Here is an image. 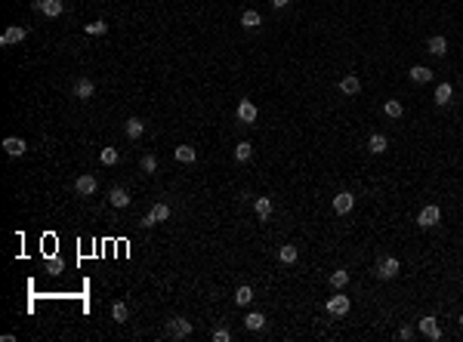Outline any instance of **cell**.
Returning <instances> with one entry per match:
<instances>
[{
  "mask_svg": "<svg viewBox=\"0 0 463 342\" xmlns=\"http://www.w3.org/2000/svg\"><path fill=\"white\" fill-rule=\"evenodd\" d=\"M34 13H44V16H50V19H59L62 13H65V4L62 0H34Z\"/></svg>",
  "mask_w": 463,
  "mask_h": 342,
  "instance_id": "obj_1",
  "label": "cell"
},
{
  "mask_svg": "<svg viewBox=\"0 0 463 342\" xmlns=\"http://www.w3.org/2000/svg\"><path fill=\"white\" fill-rule=\"evenodd\" d=\"M188 336H191V321H185V318L167 321V339H188Z\"/></svg>",
  "mask_w": 463,
  "mask_h": 342,
  "instance_id": "obj_2",
  "label": "cell"
},
{
  "mask_svg": "<svg viewBox=\"0 0 463 342\" xmlns=\"http://www.w3.org/2000/svg\"><path fill=\"white\" fill-rule=\"evenodd\" d=\"M399 269H402L399 259H395V256H386V259H380V262H377V278L389 281V278H395V275H399Z\"/></svg>",
  "mask_w": 463,
  "mask_h": 342,
  "instance_id": "obj_3",
  "label": "cell"
},
{
  "mask_svg": "<svg viewBox=\"0 0 463 342\" xmlns=\"http://www.w3.org/2000/svg\"><path fill=\"white\" fill-rule=\"evenodd\" d=\"M167 219H170V207H167V204H154V207H151V213L142 219V225H145V228H151V225L167 222Z\"/></svg>",
  "mask_w": 463,
  "mask_h": 342,
  "instance_id": "obj_4",
  "label": "cell"
},
{
  "mask_svg": "<svg viewBox=\"0 0 463 342\" xmlns=\"http://www.w3.org/2000/svg\"><path fill=\"white\" fill-rule=\"evenodd\" d=\"M439 219H442V210H439L436 204H429V207H423V210H420L417 225H423V228H433V225H439Z\"/></svg>",
  "mask_w": 463,
  "mask_h": 342,
  "instance_id": "obj_5",
  "label": "cell"
},
{
  "mask_svg": "<svg viewBox=\"0 0 463 342\" xmlns=\"http://www.w3.org/2000/svg\"><path fill=\"white\" fill-rule=\"evenodd\" d=\"M25 37H28V31H25L22 25H10V28L4 31V37H0V44H4V47H13V44H22Z\"/></svg>",
  "mask_w": 463,
  "mask_h": 342,
  "instance_id": "obj_6",
  "label": "cell"
},
{
  "mask_svg": "<svg viewBox=\"0 0 463 342\" xmlns=\"http://www.w3.org/2000/svg\"><path fill=\"white\" fill-rule=\"evenodd\" d=\"M96 188H99V182H96L93 176H77V182H74V192L81 195V198H90V195H96Z\"/></svg>",
  "mask_w": 463,
  "mask_h": 342,
  "instance_id": "obj_7",
  "label": "cell"
},
{
  "mask_svg": "<svg viewBox=\"0 0 463 342\" xmlns=\"http://www.w3.org/2000/svg\"><path fill=\"white\" fill-rule=\"evenodd\" d=\"M327 312H330L334 318H343L346 312H349V296H343V293L330 296V302H327Z\"/></svg>",
  "mask_w": 463,
  "mask_h": 342,
  "instance_id": "obj_8",
  "label": "cell"
},
{
  "mask_svg": "<svg viewBox=\"0 0 463 342\" xmlns=\"http://www.w3.org/2000/svg\"><path fill=\"white\" fill-rule=\"evenodd\" d=\"M4 151L10 158H22L25 151H28V145H25V139H19V136H7L4 139Z\"/></svg>",
  "mask_w": 463,
  "mask_h": 342,
  "instance_id": "obj_9",
  "label": "cell"
},
{
  "mask_svg": "<svg viewBox=\"0 0 463 342\" xmlns=\"http://www.w3.org/2000/svg\"><path fill=\"white\" fill-rule=\"evenodd\" d=\"M340 93L343 96H358L361 93V81L355 78V74H346V78L340 81Z\"/></svg>",
  "mask_w": 463,
  "mask_h": 342,
  "instance_id": "obj_10",
  "label": "cell"
},
{
  "mask_svg": "<svg viewBox=\"0 0 463 342\" xmlns=\"http://www.w3.org/2000/svg\"><path fill=\"white\" fill-rule=\"evenodd\" d=\"M256 105L250 102V99H241V105H238V121H244V124H253L256 121Z\"/></svg>",
  "mask_w": 463,
  "mask_h": 342,
  "instance_id": "obj_11",
  "label": "cell"
},
{
  "mask_svg": "<svg viewBox=\"0 0 463 342\" xmlns=\"http://www.w3.org/2000/svg\"><path fill=\"white\" fill-rule=\"evenodd\" d=\"M420 333H423V336H429V339H442V330H439V324H436V318H433V315L420 318Z\"/></svg>",
  "mask_w": 463,
  "mask_h": 342,
  "instance_id": "obj_12",
  "label": "cell"
},
{
  "mask_svg": "<svg viewBox=\"0 0 463 342\" xmlns=\"http://www.w3.org/2000/svg\"><path fill=\"white\" fill-rule=\"evenodd\" d=\"M108 204H111V207H118V210L130 207V195H127V188H111V192H108Z\"/></svg>",
  "mask_w": 463,
  "mask_h": 342,
  "instance_id": "obj_13",
  "label": "cell"
},
{
  "mask_svg": "<svg viewBox=\"0 0 463 342\" xmlns=\"http://www.w3.org/2000/svg\"><path fill=\"white\" fill-rule=\"evenodd\" d=\"M173 158L179 161V164H195V158H198V151L191 148V145H176L173 148Z\"/></svg>",
  "mask_w": 463,
  "mask_h": 342,
  "instance_id": "obj_14",
  "label": "cell"
},
{
  "mask_svg": "<svg viewBox=\"0 0 463 342\" xmlns=\"http://www.w3.org/2000/svg\"><path fill=\"white\" fill-rule=\"evenodd\" d=\"M352 204H355V198H352L349 192H340V195L334 198V210H337L340 216H346V213H349V210H352Z\"/></svg>",
  "mask_w": 463,
  "mask_h": 342,
  "instance_id": "obj_15",
  "label": "cell"
},
{
  "mask_svg": "<svg viewBox=\"0 0 463 342\" xmlns=\"http://www.w3.org/2000/svg\"><path fill=\"white\" fill-rule=\"evenodd\" d=\"M93 93H96V87H93V81H87V78H81L74 84V96L77 99H93Z\"/></svg>",
  "mask_w": 463,
  "mask_h": 342,
  "instance_id": "obj_16",
  "label": "cell"
},
{
  "mask_svg": "<svg viewBox=\"0 0 463 342\" xmlns=\"http://www.w3.org/2000/svg\"><path fill=\"white\" fill-rule=\"evenodd\" d=\"M426 50L433 53V56H445L448 53V41L442 34H436V37H429V44H426Z\"/></svg>",
  "mask_w": 463,
  "mask_h": 342,
  "instance_id": "obj_17",
  "label": "cell"
},
{
  "mask_svg": "<svg viewBox=\"0 0 463 342\" xmlns=\"http://www.w3.org/2000/svg\"><path fill=\"white\" fill-rule=\"evenodd\" d=\"M411 81H417V84H429V81H433V71H429L426 65H414V68H411Z\"/></svg>",
  "mask_w": 463,
  "mask_h": 342,
  "instance_id": "obj_18",
  "label": "cell"
},
{
  "mask_svg": "<svg viewBox=\"0 0 463 342\" xmlns=\"http://www.w3.org/2000/svg\"><path fill=\"white\" fill-rule=\"evenodd\" d=\"M259 22H262V19H259L256 10H244V13H241V28L253 31V28H259Z\"/></svg>",
  "mask_w": 463,
  "mask_h": 342,
  "instance_id": "obj_19",
  "label": "cell"
},
{
  "mask_svg": "<svg viewBox=\"0 0 463 342\" xmlns=\"http://www.w3.org/2000/svg\"><path fill=\"white\" fill-rule=\"evenodd\" d=\"M124 133H127V136H130V139H139V136H142V133H145V124H142V121H139V118H130V121H127V124H124Z\"/></svg>",
  "mask_w": 463,
  "mask_h": 342,
  "instance_id": "obj_20",
  "label": "cell"
},
{
  "mask_svg": "<svg viewBox=\"0 0 463 342\" xmlns=\"http://www.w3.org/2000/svg\"><path fill=\"white\" fill-rule=\"evenodd\" d=\"M368 148L374 151V155H383L386 148H389V142H386V136H380V133H374L371 139H368Z\"/></svg>",
  "mask_w": 463,
  "mask_h": 342,
  "instance_id": "obj_21",
  "label": "cell"
},
{
  "mask_svg": "<svg viewBox=\"0 0 463 342\" xmlns=\"http://www.w3.org/2000/svg\"><path fill=\"white\" fill-rule=\"evenodd\" d=\"M253 210H256V216L266 222L269 216H272V201H269V198H256V204H253Z\"/></svg>",
  "mask_w": 463,
  "mask_h": 342,
  "instance_id": "obj_22",
  "label": "cell"
},
{
  "mask_svg": "<svg viewBox=\"0 0 463 342\" xmlns=\"http://www.w3.org/2000/svg\"><path fill=\"white\" fill-rule=\"evenodd\" d=\"M250 155H253V145H250V142H238V145H235V161H238V164L250 161Z\"/></svg>",
  "mask_w": 463,
  "mask_h": 342,
  "instance_id": "obj_23",
  "label": "cell"
},
{
  "mask_svg": "<svg viewBox=\"0 0 463 342\" xmlns=\"http://www.w3.org/2000/svg\"><path fill=\"white\" fill-rule=\"evenodd\" d=\"M99 161H102L105 167H114V164H118V161H121V155H118V148H102V151H99Z\"/></svg>",
  "mask_w": 463,
  "mask_h": 342,
  "instance_id": "obj_24",
  "label": "cell"
},
{
  "mask_svg": "<svg viewBox=\"0 0 463 342\" xmlns=\"http://www.w3.org/2000/svg\"><path fill=\"white\" fill-rule=\"evenodd\" d=\"M383 114H386V118H402L405 108H402V102H399V99H389V102L383 105Z\"/></svg>",
  "mask_w": 463,
  "mask_h": 342,
  "instance_id": "obj_25",
  "label": "cell"
},
{
  "mask_svg": "<svg viewBox=\"0 0 463 342\" xmlns=\"http://www.w3.org/2000/svg\"><path fill=\"white\" fill-rule=\"evenodd\" d=\"M111 318L118 321V324H124V321L130 318V309H127V302H114V306H111Z\"/></svg>",
  "mask_w": 463,
  "mask_h": 342,
  "instance_id": "obj_26",
  "label": "cell"
},
{
  "mask_svg": "<svg viewBox=\"0 0 463 342\" xmlns=\"http://www.w3.org/2000/svg\"><path fill=\"white\" fill-rule=\"evenodd\" d=\"M296 256H300V253H296V247H293V244H287V247H281V250H278V259H281L284 265H293V262H296Z\"/></svg>",
  "mask_w": 463,
  "mask_h": 342,
  "instance_id": "obj_27",
  "label": "cell"
},
{
  "mask_svg": "<svg viewBox=\"0 0 463 342\" xmlns=\"http://www.w3.org/2000/svg\"><path fill=\"white\" fill-rule=\"evenodd\" d=\"M244 327H247V330H262V327H266V318H262L259 312H250V315L244 318Z\"/></svg>",
  "mask_w": 463,
  "mask_h": 342,
  "instance_id": "obj_28",
  "label": "cell"
},
{
  "mask_svg": "<svg viewBox=\"0 0 463 342\" xmlns=\"http://www.w3.org/2000/svg\"><path fill=\"white\" fill-rule=\"evenodd\" d=\"M235 302H238V306H250V302H253V290L244 284V287H238L235 290Z\"/></svg>",
  "mask_w": 463,
  "mask_h": 342,
  "instance_id": "obj_29",
  "label": "cell"
},
{
  "mask_svg": "<svg viewBox=\"0 0 463 342\" xmlns=\"http://www.w3.org/2000/svg\"><path fill=\"white\" fill-rule=\"evenodd\" d=\"M451 93H454L451 84H439V87H436V102H439V105H448V102H451Z\"/></svg>",
  "mask_w": 463,
  "mask_h": 342,
  "instance_id": "obj_30",
  "label": "cell"
},
{
  "mask_svg": "<svg viewBox=\"0 0 463 342\" xmlns=\"http://www.w3.org/2000/svg\"><path fill=\"white\" fill-rule=\"evenodd\" d=\"M346 284H349V272H343V269H340V272H334V275H330V287H334V290H343Z\"/></svg>",
  "mask_w": 463,
  "mask_h": 342,
  "instance_id": "obj_31",
  "label": "cell"
},
{
  "mask_svg": "<svg viewBox=\"0 0 463 342\" xmlns=\"http://www.w3.org/2000/svg\"><path fill=\"white\" fill-rule=\"evenodd\" d=\"M158 170V158L154 155H142V173H154Z\"/></svg>",
  "mask_w": 463,
  "mask_h": 342,
  "instance_id": "obj_32",
  "label": "cell"
},
{
  "mask_svg": "<svg viewBox=\"0 0 463 342\" xmlns=\"http://www.w3.org/2000/svg\"><path fill=\"white\" fill-rule=\"evenodd\" d=\"M84 31H87V34H90V37H93V34H96V37H102V34H105V31H108V25H105V22H93V25H87V28H84Z\"/></svg>",
  "mask_w": 463,
  "mask_h": 342,
  "instance_id": "obj_33",
  "label": "cell"
},
{
  "mask_svg": "<svg viewBox=\"0 0 463 342\" xmlns=\"http://www.w3.org/2000/svg\"><path fill=\"white\" fill-rule=\"evenodd\" d=\"M232 339V333L225 330V327H219V330H213V342H228Z\"/></svg>",
  "mask_w": 463,
  "mask_h": 342,
  "instance_id": "obj_34",
  "label": "cell"
},
{
  "mask_svg": "<svg viewBox=\"0 0 463 342\" xmlns=\"http://www.w3.org/2000/svg\"><path fill=\"white\" fill-rule=\"evenodd\" d=\"M50 272H53V275H59V272H62V262H59V259H53V262H50Z\"/></svg>",
  "mask_w": 463,
  "mask_h": 342,
  "instance_id": "obj_35",
  "label": "cell"
},
{
  "mask_svg": "<svg viewBox=\"0 0 463 342\" xmlns=\"http://www.w3.org/2000/svg\"><path fill=\"white\" fill-rule=\"evenodd\" d=\"M272 7H275V10H281V7H287V0H272Z\"/></svg>",
  "mask_w": 463,
  "mask_h": 342,
  "instance_id": "obj_36",
  "label": "cell"
},
{
  "mask_svg": "<svg viewBox=\"0 0 463 342\" xmlns=\"http://www.w3.org/2000/svg\"><path fill=\"white\" fill-rule=\"evenodd\" d=\"M460 327H463V318H460Z\"/></svg>",
  "mask_w": 463,
  "mask_h": 342,
  "instance_id": "obj_37",
  "label": "cell"
}]
</instances>
